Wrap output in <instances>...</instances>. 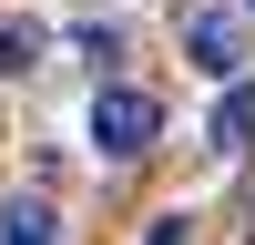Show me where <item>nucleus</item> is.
Segmentation results:
<instances>
[{
  "label": "nucleus",
  "instance_id": "obj_3",
  "mask_svg": "<svg viewBox=\"0 0 255 245\" xmlns=\"http://www.w3.org/2000/svg\"><path fill=\"white\" fill-rule=\"evenodd\" d=\"M41 51H51V31H41V20H0V82H20V72H41Z\"/></svg>",
  "mask_w": 255,
  "mask_h": 245
},
{
  "label": "nucleus",
  "instance_id": "obj_6",
  "mask_svg": "<svg viewBox=\"0 0 255 245\" xmlns=\"http://www.w3.org/2000/svg\"><path fill=\"white\" fill-rule=\"evenodd\" d=\"M245 245H255V215H245Z\"/></svg>",
  "mask_w": 255,
  "mask_h": 245
},
{
  "label": "nucleus",
  "instance_id": "obj_2",
  "mask_svg": "<svg viewBox=\"0 0 255 245\" xmlns=\"http://www.w3.org/2000/svg\"><path fill=\"white\" fill-rule=\"evenodd\" d=\"M184 51H194V72L235 82V61H245V10H194V20H184Z\"/></svg>",
  "mask_w": 255,
  "mask_h": 245
},
{
  "label": "nucleus",
  "instance_id": "obj_5",
  "mask_svg": "<svg viewBox=\"0 0 255 245\" xmlns=\"http://www.w3.org/2000/svg\"><path fill=\"white\" fill-rule=\"evenodd\" d=\"M0 245H61V215L51 204H10L0 215Z\"/></svg>",
  "mask_w": 255,
  "mask_h": 245
},
{
  "label": "nucleus",
  "instance_id": "obj_1",
  "mask_svg": "<svg viewBox=\"0 0 255 245\" xmlns=\"http://www.w3.org/2000/svg\"><path fill=\"white\" fill-rule=\"evenodd\" d=\"M153 133H163V102L143 92V82H102V92H92V143H102L113 163L153 153Z\"/></svg>",
  "mask_w": 255,
  "mask_h": 245
},
{
  "label": "nucleus",
  "instance_id": "obj_4",
  "mask_svg": "<svg viewBox=\"0 0 255 245\" xmlns=\"http://www.w3.org/2000/svg\"><path fill=\"white\" fill-rule=\"evenodd\" d=\"M245 143H255V82H235L215 102V153H245Z\"/></svg>",
  "mask_w": 255,
  "mask_h": 245
},
{
  "label": "nucleus",
  "instance_id": "obj_7",
  "mask_svg": "<svg viewBox=\"0 0 255 245\" xmlns=\"http://www.w3.org/2000/svg\"><path fill=\"white\" fill-rule=\"evenodd\" d=\"M245 10H255V0H245Z\"/></svg>",
  "mask_w": 255,
  "mask_h": 245
}]
</instances>
